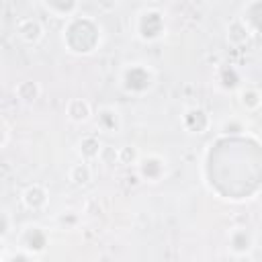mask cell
<instances>
[{
	"instance_id": "cell-1",
	"label": "cell",
	"mask_w": 262,
	"mask_h": 262,
	"mask_svg": "<svg viewBox=\"0 0 262 262\" xmlns=\"http://www.w3.org/2000/svg\"><path fill=\"white\" fill-rule=\"evenodd\" d=\"M59 41H61V47L70 55L88 57L102 47L104 29L94 16L78 12V14L70 16L68 20H63Z\"/></svg>"
},
{
	"instance_id": "cell-2",
	"label": "cell",
	"mask_w": 262,
	"mask_h": 262,
	"mask_svg": "<svg viewBox=\"0 0 262 262\" xmlns=\"http://www.w3.org/2000/svg\"><path fill=\"white\" fill-rule=\"evenodd\" d=\"M131 33L137 41L145 45L160 43L168 35V20H166L164 10L156 6L139 8L131 20Z\"/></svg>"
},
{
	"instance_id": "cell-3",
	"label": "cell",
	"mask_w": 262,
	"mask_h": 262,
	"mask_svg": "<svg viewBox=\"0 0 262 262\" xmlns=\"http://www.w3.org/2000/svg\"><path fill=\"white\" fill-rule=\"evenodd\" d=\"M117 84L129 96H145L156 86V72L145 61H127L119 70Z\"/></svg>"
},
{
	"instance_id": "cell-4",
	"label": "cell",
	"mask_w": 262,
	"mask_h": 262,
	"mask_svg": "<svg viewBox=\"0 0 262 262\" xmlns=\"http://www.w3.org/2000/svg\"><path fill=\"white\" fill-rule=\"evenodd\" d=\"M225 248L231 258H252L256 248V233L246 225H235L225 233Z\"/></svg>"
},
{
	"instance_id": "cell-5",
	"label": "cell",
	"mask_w": 262,
	"mask_h": 262,
	"mask_svg": "<svg viewBox=\"0 0 262 262\" xmlns=\"http://www.w3.org/2000/svg\"><path fill=\"white\" fill-rule=\"evenodd\" d=\"M135 172L139 174L141 182H149V184H158L168 176V158L158 154V151H147L141 154Z\"/></svg>"
},
{
	"instance_id": "cell-6",
	"label": "cell",
	"mask_w": 262,
	"mask_h": 262,
	"mask_svg": "<svg viewBox=\"0 0 262 262\" xmlns=\"http://www.w3.org/2000/svg\"><path fill=\"white\" fill-rule=\"evenodd\" d=\"M16 246H20L23 250H27L35 258H39L47 250V246H49V233L39 223H27L18 231V235H16Z\"/></svg>"
},
{
	"instance_id": "cell-7",
	"label": "cell",
	"mask_w": 262,
	"mask_h": 262,
	"mask_svg": "<svg viewBox=\"0 0 262 262\" xmlns=\"http://www.w3.org/2000/svg\"><path fill=\"white\" fill-rule=\"evenodd\" d=\"M180 127L188 135H205L207 131H211L213 119H211V115H209L207 108H203L199 104H192V106H186L182 111V115H180Z\"/></svg>"
},
{
	"instance_id": "cell-8",
	"label": "cell",
	"mask_w": 262,
	"mask_h": 262,
	"mask_svg": "<svg viewBox=\"0 0 262 262\" xmlns=\"http://www.w3.org/2000/svg\"><path fill=\"white\" fill-rule=\"evenodd\" d=\"M14 35L16 39L27 45V47H37L43 39H45V27L39 18H33V16H25V18H18L16 25H14Z\"/></svg>"
},
{
	"instance_id": "cell-9",
	"label": "cell",
	"mask_w": 262,
	"mask_h": 262,
	"mask_svg": "<svg viewBox=\"0 0 262 262\" xmlns=\"http://www.w3.org/2000/svg\"><path fill=\"white\" fill-rule=\"evenodd\" d=\"M94 127L98 133H106V135H113V133H119L123 129V115L117 106L113 104H102L94 111Z\"/></svg>"
},
{
	"instance_id": "cell-10",
	"label": "cell",
	"mask_w": 262,
	"mask_h": 262,
	"mask_svg": "<svg viewBox=\"0 0 262 262\" xmlns=\"http://www.w3.org/2000/svg\"><path fill=\"white\" fill-rule=\"evenodd\" d=\"M20 205L27 211H33V213L45 211L49 207V188L45 184H41V182L27 184L20 190Z\"/></svg>"
},
{
	"instance_id": "cell-11",
	"label": "cell",
	"mask_w": 262,
	"mask_h": 262,
	"mask_svg": "<svg viewBox=\"0 0 262 262\" xmlns=\"http://www.w3.org/2000/svg\"><path fill=\"white\" fill-rule=\"evenodd\" d=\"M252 37H254L252 31L248 29V25H246L239 16L231 18V20L225 25V41H227V45L233 47V49L246 47V45L252 41Z\"/></svg>"
},
{
	"instance_id": "cell-12",
	"label": "cell",
	"mask_w": 262,
	"mask_h": 262,
	"mask_svg": "<svg viewBox=\"0 0 262 262\" xmlns=\"http://www.w3.org/2000/svg\"><path fill=\"white\" fill-rule=\"evenodd\" d=\"M94 117V108L90 104V100L74 96L66 102V119L74 125H86L88 121H92Z\"/></svg>"
},
{
	"instance_id": "cell-13",
	"label": "cell",
	"mask_w": 262,
	"mask_h": 262,
	"mask_svg": "<svg viewBox=\"0 0 262 262\" xmlns=\"http://www.w3.org/2000/svg\"><path fill=\"white\" fill-rule=\"evenodd\" d=\"M41 92H43L41 84L37 80H31V78H25V80L16 82L14 88H12V94H14L16 102H20L23 106H33L41 98Z\"/></svg>"
},
{
	"instance_id": "cell-14",
	"label": "cell",
	"mask_w": 262,
	"mask_h": 262,
	"mask_svg": "<svg viewBox=\"0 0 262 262\" xmlns=\"http://www.w3.org/2000/svg\"><path fill=\"white\" fill-rule=\"evenodd\" d=\"M39 2L49 16L61 18V20H68L70 16L78 14L82 4V0H39Z\"/></svg>"
},
{
	"instance_id": "cell-15",
	"label": "cell",
	"mask_w": 262,
	"mask_h": 262,
	"mask_svg": "<svg viewBox=\"0 0 262 262\" xmlns=\"http://www.w3.org/2000/svg\"><path fill=\"white\" fill-rule=\"evenodd\" d=\"M104 143L100 141L98 133H84L78 143H76V154L80 160H88V162H94L100 158V151H102Z\"/></svg>"
},
{
	"instance_id": "cell-16",
	"label": "cell",
	"mask_w": 262,
	"mask_h": 262,
	"mask_svg": "<svg viewBox=\"0 0 262 262\" xmlns=\"http://www.w3.org/2000/svg\"><path fill=\"white\" fill-rule=\"evenodd\" d=\"M235 96H237V104L244 113H256L262 108V90L252 84H242L235 90Z\"/></svg>"
},
{
	"instance_id": "cell-17",
	"label": "cell",
	"mask_w": 262,
	"mask_h": 262,
	"mask_svg": "<svg viewBox=\"0 0 262 262\" xmlns=\"http://www.w3.org/2000/svg\"><path fill=\"white\" fill-rule=\"evenodd\" d=\"M215 84L225 90V92H233L242 86V74L235 66L231 63H221L217 70H215Z\"/></svg>"
},
{
	"instance_id": "cell-18",
	"label": "cell",
	"mask_w": 262,
	"mask_h": 262,
	"mask_svg": "<svg viewBox=\"0 0 262 262\" xmlns=\"http://www.w3.org/2000/svg\"><path fill=\"white\" fill-rule=\"evenodd\" d=\"M237 16L248 25L252 35H262V0H248Z\"/></svg>"
},
{
	"instance_id": "cell-19",
	"label": "cell",
	"mask_w": 262,
	"mask_h": 262,
	"mask_svg": "<svg viewBox=\"0 0 262 262\" xmlns=\"http://www.w3.org/2000/svg\"><path fill=\"white\" fill-rule=\"evenodd\" d=\"M90 164L92 162H88V160H78L76 164H72L68 168V182L72 186H76V188L88 186L92 182V178H94V170H92Z\"/></svg>"
},
{
	"instance_id": "cell-20",
	"label": "cell",
	"mask_w": 262,
	"mask_h": 262,
	"mask_svg": "<svg viewBox=\"0 0 262 262\" xmlns=\"http://www.w3.org/2000/svg\"><path fill=\"white\" fill-rule=\"evenodd\" d=\"M246 121L242 119V117H237V115H229L227 119H223L221 123H219V133L221 135H229V137H235V135H242V133H246Z\"/></svg>"
},
{
	"instance_id": "cell-21",
	"label": "cell",
	"mask_w": 262,
	"mask_h": 262,
	"mask_svg": "<svg viewBox=\"0 0 262 262\" xmlns=\"http://www.w3.org/2000/svg\"><path fill=\"white\" fill-rule=\"evenodd\" d=\"M139 158H141V151L135 145H121V147H117V162H119V166L135 168Z\"/></svg>"
},
{
	"instance_id": "cell-22",
	"label": "cell",
	"mask_w": 262,
	"mask_h": 262,
	"mask_svg": "<svg viewBox=\"0 0 262 262\" xmlns=\"http://www.w3.org/2000/svg\"><path fill=\"white\" fill-rule=\"evenodd\" d=\"M55 221H57V225L63 227V229H76L78 223H80V215H78L76 211L68 209V211H61V213L57 215Z\"/></svg>"
},
{
	"instance_id": "cell-23",
	"label": "cell",
	"mask_w": 262,
	"mask_h": 262,
	"mask_svg": "<svg viewBox=\"0 0 262 262\" xmlns=\"http://www.w3.org/2000/svg\"><path fill=\"white\" fill-rule=\"evenodd\" d=\"M12 229H14L12 215H10L6 209H2V213H0V242H4V244H6L8 235L12 233Z\"/></svg>"
},
{
	"instance_id": "cell-24",
	"label": "cell",
	"mask_w": 262,
	"mask_h": 262,
	"mask_svg": "<svg viewBox=\"0 0 262 262\" xmlns=\"http://www.w3.org/2000/svg\"><path fill=\"white\" fill-rule=\"evenodd\" d=\"M121 2H123V0H94L96 8H98L100 12H104V14L115 12V10L121 6Z\"/></svg>"
},
{
	"instance_id": "cell-25",
	"label": "cell",
	"mask_w": 262,
	"mask_h": 262,
	"mask_svg": "<svg viewBox=\"0 0 262 262\" xmlns=\"http://www.w3.org/2000/svg\"><path fill=\"white\" fill-rule=\"evenodd\" d=\"M100 162H104L106 166H113V164H119L117 162V149H113L111 145H104L102 147V151H100V158H98Z\"/></svg>"
},
{
	"instance_id": "cell-26",
	"label": "cell",
	"mask_w": 262,
	"mask_h": 262,
	"mask_svg": "<svg viewBox=\"0 0 262 262\" xmlns=\"http://www.w3.org/2000/svg\"><path fill=\"white\" fill-rule=\"evenodd\" d=\"M12 129H10V125H8V121L6 119H0V133H2V137H0V147L2 149H6L8 147V141H10V133Z\"/></svg>"
},
{
	"instance_id": "cell-27",
	"label": "cell",
	"mask_w": 262,
	"mask_h": 262,
	"mask_svg": "<svg viewBox=\"0 0 262 262\" xmlns=\"http://www.w3.org/2000/svg\"><path fill=\"white\" fill-rule=\"evenodd\" d=\"M254 199H256V203H258V205H262V186H260V190L256 192V196H254Z\"/></svg>"
},
{
	"instance_id": "cell-28",
	"label": "cell",
	"mask_w": 262,
	"mask_h": 262,
	"mask_svg": "<svg viewBox=\"0 0 262 262\" xmlns=\"http://www.w3.org/2000/svg\"><path fill=\"white\" fill-rule=\"evenodd\" d=\"M27 2H31V0H27Z\"/></svg>"
}]
</instances>
